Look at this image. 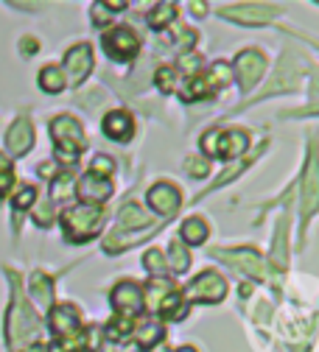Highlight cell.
Masks as SVG:
<instances>
[{
    "instance_id": "1",
    "label": "cell",
    "mask_w": 319,
    "mask_h": 352,
    "mask_svg": "<svg viewBox=\"0 0 319 352\" xmlns=\"http://www.w3.org/2000/svg\"><path fill=\"white\" fill-rule=\"evenodd\" d=\"M37 336H39V319L31 311V305L20 296V288L14 283V302H12L9 316H6V338H9V346L20 349V344H28Z\"/></svg>"
},
{
    "instance_id": "2",
    "label": "cell",
    "mask_w": 319,
    "mask_h": 352,
    "mask_svg": "<svg viewBox=\"0 0 319 352\" xmlns=\"http://www.w3.org/2000/svg\"><path fill=\"white\" fill-rule=\"evenodd\" d=\"M101 224H104V210L99 204H79L62 212V230L73 243H84L90 238H96Z\"/></svg>"
},
{
    "instance_id": "3",
    "label": "cell",
    "mask_w": 319,
    "mask_h": 352,
    "mask_svg": "<svg viewBox=\"0 0 319 352\" xmlns=\"http://www.w3.org/2000/svg\"><path fill=\"white\" fill-rule=\"evenodd\" d=\"M51 138L56 143V157L62 162H73L81 151H84V129L76 118L70 115H59L51 123Z\"/></svg>"
},
{
    "instance_id": "4",
    "label": "cell",
    "mask_w": 319,
    "mask_h": 352,
    "mask_svg": "<svg viewBox=\"0 0 319 352\" xmlns=\"http://www.w3.org/2000/svg\"><path fill=\"white\" fill-rule=\"evenodd\" d=\"M300 207H302V221L316 215L319 210V154L311 146L308 148V162L302 170V190H300Z\"/></svg>"
},
{
    "instance_id": "5",
    "label": "cell",
    "mask_w": 319,
    "mask_h": 352,
    "mask_svg": "<svg viewBox=\"0 0 319 352\" xmlns=\"http://www.w3.org/2000/svg\"><path fill=\"white\" fill-rule=\"evenodd\" d=\"M224 20H233L238 25H263L280 14V6L271 3H238V6H224L218 12Z\"/></svg>"
},
{
    "instance_id": "6",
    "label": "cell",
    "mask_w": 319,
    "mask_h": 352,
    "mask_svg": "<svg viewBox=\"0 0 319 352\" xmlns=\"http://www.w3.org/2000/svg\"><path fill=\"white\" fill-rule=\"evenodd\" d=\"M263 70H266V54L258 51V48H249V51H241L233 62V73L238 76V84L241 90L249 93L252 87L263 78Z\"/></svg>"
},
{
    "instance_id": "7",
    "label": "cell",
    "mask_w": 319,
    "mask_h": 352,
    "mask_svg": "<svg viewBox=\"0 0 319 352\" xmlns=\"http://www.w3.org/2000/svg\"><path fill=\"white\" fill-rule=\"evenodd\" d=\"M51 333L56 341H65V338H76V336H84V327H81V314L76 305H56L51 307Z\"/></svg>"
},
{
    "instance_id": "8",
    "label": "cell",
    "mask_w": 319,
    "mask_h": 352,
    "mask_svg": "<svg viewBox=\"0 0 319 352\" xmlns=\"http://www.w3.org/2000/svg\"><path fill=\"white\" fill-rule=\"evenodd\" d=\"M221 263H227V266H233L244 274H249L252 280H263V260L255 249L249 246H241V249H216L213 252Z\"/></svg>"
},
{
    "instance_id": "9",
    "label": "cell",
    "mask_w": 319,
    "mask_h": 352,
    "mask_svg": "<svg viewBox=\"0 0 319 352\" xmlns=\"http://www.w3.org/2000/svg\"><path fill=\"white\" fill-rule=\"evenodd\" d=\"M227 296V283L221 274L216 272H202L191 285H188V299L191 302H202V305H213L221 302Z\"/></svg>"
},
{
    "instance_id": "10",
    "label": "cell",
    "mask_w": 319,
    "mask_h": 352,
    "mask_svg": "<svg viewBox=\"0 0 319 352\" xmlns=\"http://www.w3.org/2000/svg\"><path fill=\"white\" fill-rule=\"evenodd\" d=\"M104 51L115 59V62H126V59H132L134 54L141 51V39H138V34H134L132 28H112V31H107L104 34Z\"/></svg>"
},
{
    "instance_id": "11",
    "label": "cell",
    "mask_w": 319,
    "mask_h": 352,
    "mask_svg": "<svg viewBox=\"0 0 319 352\" xmlns=\"http://www.w3.org/2000/svg\"><path fill=\"white\" fill-rule=\"evenodd\" d=\"M90 70H93V48L87 45V42H79V45H73L68 54H65V81L68 84H81Z\"/></svg>"
},
{
    "instance_id": "12",
    "label": "cell",
    "mask_w": 319,
    "mask_h": 352,
    "mask_svg": "<svg viewBox=\"0 0 319 352\" xmlns=\"http://www.w3.org/2000/svg\"><path fill=\"white\" fill-rule=\"evenodd\" d=\"M110 299H112V307L123 316V319H129V316H134L143 307V291H141V285H134L132 280H123V283H118L115 288H112V294H110Z\"/></svg>"
},
{
    "instance_id": "13",
    "label": "cell",
    "mask_w": 319,
    "mask_h": 352,
    "mask_svg": "<svg viewBox=\"0 0 319 352\" xmlns=\"http://www.w3.org/2000/svg\"><path fill=\"white\" fill-rule=\"evenodd\" d=\"M146 201H149V207H152L154 212L171 218V215L179 210V204H182V193H179V188H176L174 182H157V185L146 193Z\"/></svg>"
},
{
    "instance_id": "14",
    "label": "cell",
    "mask_w": 319,
    "mask_h": 352,
    "mask_svg": "<svg viewBox=\"0 0 319 352\" xmlns=\"http://www.w3.org/2000/svg\"><path fill=\"white\" fill-rule=\"evenodd\" d=\"M247 146H249V135H247L244 129H227V131H218L213 157L236 160V157H241L247 151Z\"/></svg>"
},
{
    "instance_id": "15",
    "label": "cell",
    "mask_w": 319,
    "mask_h": 352,
    "mask_svg": "<svg viewBox=\"0 0 319 352\" xmlns=\"http://www.w3.org/2000/svg\"><path fill=\"white\" fill-rule=\"evenodd\" d=\"M76 193L81 196L84 204H99L101 207V201H107L112 196V182L104 179V176H96V173H84L79 179V185H76Z\"/></svg>"
},
{
    "instance_id": "16",
    "label": "cell",
    "mask_w": 319,
    "mask_h": 352,
    "mask_svg": "<svg viewBox=\"0 0 319 352\" xmlns=\"http://www.w3.org/2000/svg\"><path fill=\"white\" fill-rule=\"evenodd\" d=\"M101 129H104V135H107L110 140L126 143V140H132V135H134V120H132V115H129L126 109H112V112L104 118Z\"/></svg>"
},
{
    "instance_id": "17",
    "label": "cell",
    "mask_w": 319,
    "mask_h": 352,
    "mask_svg": "<svg viewBox=\"0 0 319 352\" xmlns=\"http://www.w3.org/2000/svg\"><path fill=\"white\" fill-rule=\"evenodd\" d=\"M6 146H9L12 157H23V154L31 151V146H34V126H31L28 118H20V120L12 123L9 135H6Z\"/></svg>"
},
{
    "instance_id": "18",
    "label": "cell",
    "mask_w": 319,
    "mask_h": 352,
    "mask_svg": "<svg viewBox=\"0 0 319 352\" xmlns=\"http://www.w3.org/2000/svg\"><path fill=\"white\" fill-rule=\"evenodd\" d=\"M289 221L283 218V221L278 224V238H275V249H271V269H275V274H283L286 272V263H289Z\"/></svg>"
},
{
    "instance_id": "19",
    "label": "cell",
    "mask_w": 319,
    "mask_h": 352,
    "mask_svg": "<svg viewBox=\"0 0 319 352\" xmlns=\"http://www.w3.org/2000/svg\"><path fill=\"white\" fill-rule=\"evenodd\" d=\"M157 311H160L163 319L179 322V319H185V314H188V302H185V296H182L179 291H171V294L163 296V302H160Z\"/></svg>"
},
{
    "instance_id": "20",
    "label": "cell",
    "mask_w": 319,
    "mask_h": 352,
    "mask_svg": "<svg viewBox=\"0 0 319 352\" xmlns=\"http://www.w3.org/2000/svg\"><path fill=\"white\" fill-rule=\"evenodd\" d=\"M179 235H182V241H185V243H191V246H199V243H205V241H207V235H210V227H207V221H205V218L194 215V218H188V221L182 224Z\"/></svg>"
},
{
    "instance_id": "21",
    "label": "cell",
    "mask_w": 319,
    "mask_h": 352,
    "mask_svg": "<svg viewBox=\"0 0 319 352\" xmlns=\"http://www.w3.org/2000/svg\"><path fill=\"white\" fill-rule=\"evenodd\" d=\"M65 87H68V81H65L62 67H56V65H45V67L39 70V90L56 96V93L65 90Z\"/></svg>"
},
{
    "instance_id": "22",
    "label": "cell",
    "mask_w": 319,
    "mask_h": 352,
    "mask_svg": "<svg viewBox=\"0 0 319 352\" xmlns=\"http://www.w3.org/2000/svg\"><path fill=\"white\" fill-rule=\"evenodd\" d=\"M118 224H121L123 230H134V227H149V215L141 210V204L129 201V204H123V207H121Z\"/></svg>"
},
{
    "instance_id": "23",
    "label": "cell",
    "mask_w": 319,
    "mask_h": 352,
    "mask_svg": "<svg viewBox=\"0 0 319 352\" xmlns=\"http://www.w3.org/2000/svg\"><path fill=\"white\" fill-rule=\"evenodd\" d=\"M31 296H34L39 305H45V307L51 305V299H54V283H51L48 274L37 272V274L31 277Z\"/></svg>"
},
{
    "instance_id": "24",
    "label": "cell",
    "mask_w": 319,
    "mask_h": 352,
    "mask_svg": "<svg viewBox=\"0 0 319 352\" xmlns=\"http://www.w3.org/2000/svg\"><path fill=\"white\" fill-rule=\"evenodd\" d=\"M207 96H213V87L202 76L188 78V84L182 87V101H199V98H207Z\"/></svg>"
},
{
    "instance_id": "25",
    "label": "cell",
    "mask_w": 319,
    "mask_h": 352,
    "mask_svg": "<svg viewBox=\"0 0 319 352\" xmlns=\"http://www.w3.org/2000/svg\"><path fill=\"white\" fill-rule=\"evenodd\" d=\"M174 291V285L168 283V280H152L149 285H146V307H149V311H157V307H160V302H163V296L165 294H171Z\"/></svg>"
},
{
    "instance_id": "26",
    "label": "cell",
    "mask_w": 319,
    "mask_h": 352,
    "mask_svg": "<svg viewBox=\"0 0 319 352\" xmlns=\"http://www.w3.org/2000/svg\"><path fill=\"white\" fill-rule=\"evenodd\" d=\"M165 266H168L171 272H176V274L188 272V266H191V254H188L185 249H182V243H171V246H168Z\"/></svg>"
},
{
    "instance_id": "27",
    "label": "cell",
    "mask_w": 319,
    "mask_h": 352,
    "mask_svg": "<svg viewBox=\"0 0 319 352\" xmlns=\"http://www.w3.org/2000/svg\"><path fill=\"white\" fill-rule=\"evenodd\" d=\"M174 17H176V3H157L152 12H149V25L152 28H165L168 23H174Z\"/></svg>"
},
{
    "instance_id": "28",
    "label": "cell",
    "mask_w": 319,
    "mask_h": 352,
    "mask_svg": "<svg viewBox=\"0 0 319 352\" xmlns=\"http://www.w3.org/2000/svg\"><path fill=\"white\" fill-rule=\"evenodd\" d=\"M230 78H233V67L230 65H224V62H216L213 65V70H210V78H207V84L213 87H224V84H230Z\"/></svg>"
},
{
    "instance_id": "29",
    "label": "cell",
    "mask_w": 319,
    "mask_h": 352,
    "mask_svg": "<svg viewBox=\"0 0 319 352\" xmlns=\"http://www.w3.org/2000/svg\"><path fill=\"white\" fill-rule=\"evenodd\" d=\"M160 338H163V327H160L157 322H146V324L138 330V341H141V346H154Z\"/></svg>"
},
{
    "instance_id": "30",
    "label": "cell",
    "mask_w": 319,
    "mask_h": 352,
    "mask_svg": "<svg viewBox=\"0 0 319 352\" xmlns=\"http://www.w3.org/2000/svg\"><path fill=\"white\" fill-rule=\"evenodd\" d=\"M143 269H149L152 274H163L168 266H165V257H163V252L160 249H149L146 254H143Z\"/></svg>"
},
{
    "instance_id": "31",
    "label": "cell",
    "mask_w": 319,
    "mask_h": 352,
    "mask_svg": "<svg viewBox=\"0 0 319 352\" xmlns=\"http://www.w3.org/2000/svg\"><path fill=\"white\" fill-rule=\"evenodd\" d=\"M107 338H112V341H121L123 336H129V333H134V324H132V319H115V322H110L107 324Z\"/></svg>"
},
{
    "instance_id": "32",
    "label": "cell",
    "mask_w": 319,
    "mask_h": 352,
    "mask_svg": "<svg viewBox=\"0 0 319 352\" xmlns=\"http://www.w3.org/2000/svg\"><path fill=\"white\" fill-rule=\"evenodd\" d=\"M157 87H160V93H174L176 90V70L174 67H160L157 70Z\"/></svg>"
},
{
    "instance_id": "33",
    "label": "cell",
    "mask_w": 319,
    "mask_h": 352,
    "mask_svg": "<svg viewBox=\"0 0 319 352\" xmlns=\"http://www.w3.org/2000/svg\"><path fill=\"white\" fill-rule=\"evenodd\" d=\"M115 170V162H112V157H107V154H99L96 160H93V165H90V173H96V176H107Z\"/></svg>"
},
{
    "instance_id": "34",
    "label": "cell",
    "mask_w": 319,
    "mask_h": 352,
    "mask_svg": "<svg viewBox=\"0 0 319 352\" xmlns=\"http://www.w3.org/2000/svg\"><path fill=\"white\" fill-rule=\"evenodd\" d=\"M70 188H73V176H70V173H62L59 179L54 182V199H65V196H70V193H73Z\"/></svg>"
},
{
    "instance_id": "35",
    "label": "cell",
    "mask_w": 319,
    "mask_h": 352,
    "mask_svg": "<svg viewBox=\"0 0 319 352\" xmlns=\"http://www.w3.org/2000/svg\"><path fill=\"white\" fill-rule=\"evenodd\" d=\"M34 199H37V190H34L31 185H25V188H20V193L14 196V207H17V210H25V207L34 204Z\"/></svg>"
},
{
    "instance_id": "36",
    "label": "cell",
    "mask_w": 319,
    "mask_h": 352,
    "mask_svg": "<svg viewBox=\"0 0 319 352\" xmlns=\"http://www.w3.org/2000/svg\"><path fill=\"white\" fill-rule=\"evenodd\" d=\"M185 170H188V173H194V176H207L210 165H207L205 160H199V157H191V160L185 162Z\"/></svg>"
},
{
    "instance_id": "37",
    "label": "cell",
    "mask_w": 319,
    "mask_h": 352,
    "mask_svg": "<svg viewBox=\"0 0 319 352\" xmlns=\"http://www.w3.org/2000/svg\"><path fill=\"white\" fill-rule=\"evenodd\" d=\"M12 185H14V173H12V168H3L0 170V199L12 190Z\"/></svg>"
},
{
    "instance_id": "38",
    "label": "cell",
    "mask_w": 319,
    "mask_h": 352,
    "mask_svg": "<svg viewBox=\"0 0 319 352\" xmlns=\"http://www.w3.org/2000/svg\"><path fill=\"white\" fill-rule=\"evenodd\" d=\"M110 17H112V12H110V9L104 6V3H96V6H93V23H96V25L107 23Z\"/></svg>"
},
{
    "instance_id": "39",
    "label": "cell",
    "mask_w": 319,
    "mask_h": 352,
    "mask_svg": "<svg viewBox=\"0 0 319 352\" xmlns=\"http://www.w3.org/2000/svg\"><path fill=\"white\" fill-rule=\"evenodd\" d=\"M37 48H39V42L37 39H31V36H25L23 42H20V51L28 56V54H37Z\"/></svg>"
},
{
    "instance_id": "40",
    "label": "cell",
    "mask_w": 319,
    "mask_h": 352,
    "mask_svg": "<svg viewBox=\"0 0 319 352\" xmlns=\"http://www.w3.org/2000/svg\"><path fill=\"white\" fill-rule=\"evenodd\" d=\"M23 352H48V346H45V344H28Z\"/></svg>"
},
{
    "instance_id": "41",
    "label": "cell",
    "mask_w": 319,
    "mask_h": 352,
    "mask_svg": "<svg viewBox=\"0 0 319 352\" xmlns=\"http://www.w3.org/2000/svg\"><path fill=\"white\" fill-rule=\"evenodd\" d=\"M297 115H319V104H313V107H305V109H300Z\"/></svg>"
},
{
    "instance_id": "42",
    "label": "cell",
    "mask_w": 319,
    "mask_h": 352,
    "mask_svg": "<svg viewBox=\"0 0 319 352\" xmlns=\"http://www.w3.org/2000/svg\"><path fill=\"white\" fill-rule=\"evenodd\" d=\"M191 9H194V14H196V17H202V14H205V9H207V6H205V3H194V6H191Z\"/></svg>"
},
{
    "instance_id": "43",
    "label": "cell",
    "mask_w": 319,
    "mask_h": 352,
    "mask_svg": "<svg viewBox=\"0 0 319 352\" xmlns=\"http://www.w3.org/2000/svg\"><path fill=\"white\" fill-rule=\"evenodd\" d=\"M176 352H196V349H194V346H179Z\"/></svg>"
},
{
    "instance_id": "44",
    "label": "cell",
    "mask_w": 319,
    "mask_h": 352,
    "mask_svg": "<svg viewBox=\"0 0 319 352\" xmlns=\"http://www.w3.org/2000/svg\"><path fill=\"white\" fill-rule=\"evenodd\" d=\"M160 352H168V349H160Z\"/></svg>"
}]
</instances>
